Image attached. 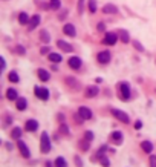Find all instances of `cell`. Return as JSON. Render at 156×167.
<instances>
[{
    "label": "cell",
    "instance_id": "obj_2",
    "mask_svg": "<svg viewBox=\"0 0 156 167\" xmlns=\"http://www.w3.org/2000/svg\"><path fill=\"white\" fill-rule=\"evenodd\" d=\"M34 92H35L37 98H40V100H43V101L49 98V89H46V87H37V86H35Z\"/></svg>",
    "mask_w": 156,
    "mask_h": 167
},
{
    "label": "cell",
    "instance_id": "obj_5",
    "mask_svg": "<svg viewBox=\"0 0 156 167\" xmlns=\"http://www.w3.org/2000/svg\"><path fill=\"white\" fill-rule=\"evenodd\" d=\"M116 38H118V37H116L115 32H107L106 37H104V40H103V43L107 45V46H113L116 43Z\"/></svg>",
    "mask_w": 156,
    "mask_h": 167
},
{
    "label": "cell",
    "instance_id": "obj_15",
    "mask_svg": "<svg viewBox=\"0 0 156 167\" xmlns=\"http://www.w3.org/2000/svg\"><path fill=\"white\" fill-rule=\"evenodd\" d=\"M40 22H42V19H40V16H34V17H31V22H29V31H34L38 25H40Z\"/></svg>",
    "mask_w": 156,
    "mask_h": 167
},
{
    "label": "cell",
    "instance_id": "obj_24",
    "mask_svg": "<svg viewBox=\"0 0 156 167\" xmlns=\"http://www.w3.org/2000/svg\"><path fill=\"white\" fill-rule=\"evenodd\" d=\"M11 136L14 139H20V136H22V129H20V127H14L12 132H11Z\"/></svg>",
    "mask_w": 156,
    "mask_h": 167
},
{
    "label": "cell",
    "instance_id": "obj_41",
    "mask_svg": "<svg viewBox=\"0 0 156 167\" xmlns=\"http://www.w3.org/2000/svg\"><path fill=\"white\" fill-rule=\"evenodd\" d=\"M106 26H104V23H98V31H104Z\"/></svg>",
    "mask_w": 156,
    "mask_h": 167
},
{
    "label": "cell",
    "instance_id": "obj_23",
    "mask_svg": "<svg viewBox=\"0 0 156 167\" xmlns=\"http://www.w3.org/2000/svg\"><path fill=\"white\" fill-rule=\"evenodd\" d=\"M112 139L115 141L116 144L123 143V133H121V132H118V130H116V132H113V133H112Z\"/></svg>",
    "mask_w": 156,
    "mask_h": 167
},
{
    "label": "cell",
    "instance_id": "obj_33",
    "mask_svg": "<svg viewBox=\"0 0 156 167\" xmlns=\"http://www.w3.org/2000/svg\"><path fill=\"white\" fill-rule=\"evenodd\" d=\"M133 46H135V48L139 51V52H144V46H142L139 42H135V43H133Z\"/></svg>",
    "mask_w": 156,
    "mask_h": 167
},
{
    "label": "cell",
    "instance_id": "obj_22",
    "mask_svg": "<svg viewBox=\"0 0 156 167\" xmlns=\"http://www.w3.org/2000/svg\"><path fill=\"white\" fill-rule=\"evenodd\" d=\"M49 60H51L52 63H60V61L63 60V55H60V54H57V52H51V54H49Z\"/></svg>",
    "mask_w": 156,
    "mask_h": 167
},
{
    "label": "cell",
    "instance_id": "obj_35",
    "mask_svg": "<svg viewBox=\"0 0 156 167\" xmlns=\"http://www.w3.org/2000/svg\"><path fill=\"white\" fill-rule=\"evenodd\" d=\"M80 146H81V149H83V150H87V149H89V146H90V141H89V139H86V143H81Z\"/></svg>",
    "mask_w": 156,
    "mask_h": 167
},
{
    "label": "cell",
    "instance_id": "obj_16",
    "mask_svg": "<svg viewBox=\"0 0 156 167\" xmlns=\"http://www.w3.org/2000/svg\"><path fill=\"white\" fill-rule=\"evenodd\" d=\"M103 12H104V14H116V12H118V8H116L115 5L107 3L106 6L103 8Z\"/></svg>",
    "mask_w": 156,
    "mask_h": 167
},
{
    "label": "cell",
    "instance_id": "obj_11",
    "mask_svg": "<svg viewBox=\"0 0 156 167\" xmlns=\"http://www.w3.org/2000/svg\"><path fill=\"white\" fill-rule=\"evenodd\" d=\"M25 129L28 130V132H34L38 129V121L37 120H28L25 124Z\"/></svg>",
    "mask_w": 156,
    "mask_h": 167
},
{
    "label": "cell",
    "instance_id": "obj_38",
    "mask_svg": "<svg viewBox=\"0 0 156 167\" xmlns=\"http://www.w3.org/2000/svg\"><path fill=\"white\" fill-rule=\"evenodd\" d=\"M75 161H77V167H83V161L80 160V157H75Z\"/></svg>",
    "mask_w": 156,
    "mask_h": 167
},
{
    "label": "cell",
    "instance_id": "obj_13",
    "mask_svg": "<svg viewBox=\"0 0 156 167\" xmlns=\"http://www.w3.org/2000/svg\"><path fill=\"white\" fill-rule=\"evenodd\" d=\"M63 31H64V34H66V35H69V37H75V35H77V31H75V26H74V25H71V23H68V25H64V28H63Z\"/></svg>",
    "mask_w": 156,
    "mask_h": 167
},
{
    "label": "cell",
    "instance_id": "obj_29",
    "mask_svg": "<svg viewBox=\"0 0 156 167\" xmlns=\"http://www.w3.org/2000/svg\"><path fill=\"white\" fill-rule=\"evenodd\" d=\"M98 160H100V163H101V164H103L104 167H109V166H110L109 160H107L106 157H104V155H100V157H98Z\"/></svg>",
    "mask_w": 156,
    "mask_h": 167
},
{
    "label": "cell",
    "instance_id": "obj_3",
    "mask_svg": "<svg viewBox=\"0 0 156 167\" xmlns=\"http://www.w3.org/2000/svg\"><path fill=\"white\" fill-rule=\"evenodd\" d=\"M120 97L123 100L130 98V86H129V83H121L120 84Z\"/></svg>",
    "mask_w": 156,
    "mask_h": 167
},
{
    "label": "cell",
    "instance_id": "obj_21",
    "mask_svg": "<svg viewBox=\"0 0 156 167\" xmlns=\"http://www.w3.org/2000/svg\"><path fill=\"white\" fill-rule=\"evenodd\" d=\"M40 40H42L43 43H46V45H49V42H51V35L48 34V31H46V29H43V31H40Z\"/></svg>",
    "mask_w": 156,
    "mask_h": 167
},
{
    "label": "cell",
    "instance_id": "obj_17",
    "mask_svg": "<svg viewBox=\"0 0 156 167\" xmlns=\"http://www.w3.org/2000/svg\"><path fill=\"white\" fill-rule=\"evenodd\" d=\"M29 22H31L29 16L26 14V12H20V16H19V23H20V25H29Z\"/></svg>",
    "mask_w": 156,
    "mask_h": 167
},
{
    "label": "cell",
    "instance_id": "obj_39",
    "mask_svg": "<svg viewBox=\"0 0 156 167\" xmlns=\"http://www.w3.org/2000/svg\"><path fill=\"white\" fill-rule=\"evenodd\" d=\"M86 139L92 141V139H94V133H92V132H86Z\"/></svg>",
    "mask_w": 156,
    "mask_h": 167
},
{
    "label": "cell",
    "instance_id": "obj_42",
    "mask_svg": "<svg viewBox=\"0 0 156 167\" xmlns=\"http://www.w3.org/2000/svg\"><path fill=\"white\" fill-rule=\"evenodd\" d=\"M135 127H136V129H141V127H142V123H141V121H136Z\"/></svg>",
    "mask_w": 156,
    "mask_h": 167
},
{
    "label": "cell",
    "instance_id": "obj_20",
    "mask_svg": "<svg viewBox=\"0 0 156 167\" xmlns=\"http://www.w3.org/2000/svg\"><path fill=\"white\" fill-rule=\"evenodd\" d=\"M6 97H8V100H17V98H19V94H17L16 89L9 87L8 91H6Z\"/></svg>",
    "mask_w": 156,
    "mask_h": 167
},
{
    "label": "cell",
    "instance_id": "obj_1",
    "mask_svg": "<svg viewBox=\"0 0 156 167\" xmlns=\"http://www.w3.org/2000/svg\"><path fill=\"white\" fill-rule=\"evenodd\" d=\"M40 139H42L40 141V150H42V153H49V150H51V139H49L48 132H43Z\"/></svg>",
    "mask_w": 156,
    "mask_h": 167
},
{
    "label": "cell",
    "instance_id": "obj_6",
    "mask_svg": "<svg viewBox=\"0 0 156 167\" xmlns=\"http://www.w3.org/2000/svg\"><path fill=\"white\" fill-rule=\"evenodd\" d=\"M97 58H98V63H101V65H106V63H109L110 61V52H107V51H103V52H100L98 55H97Z\"/></svg>",
    "mask_w": 156,
    "mask_h": 167
},
{
    "label": "cell",
    "instance_id": "obj_37",
    "mask_svg": "<svg viewBox=\"0 0 156 167\" xmlns=\"http://www.w3.org/2000/svg\"><path fill=\"white\" fill-rule=\"evenodd\" d=\"M150 167H156V155L150 157Z\"/></svg>",
    "mask_w": 156,
    "mask_h": 167
},
{
    "label": "cell",
    "instance_id": "obj_43",
    "mask_svg": "<svg viewBox=\"0 0 156 167\" xmlns=\"http://www.w3.org/2000/svg\"><path fill=\"white\" fill-rule=\"evenodd\" d=\"M6 68V61H5V58L2 57V69H5Z\"/></svg>",
    "mask_w": 156,
    "mask_h": 167
},
{
    "label": "cell",
    "instance_id": "obj_7",
    "mask_svg": "<svg viewBox=\"0 0 156 167\" xmlns=\"http://www.w3.org/2000/svg\"><path fill=\"white\" fill-rule=\"evenodd\" d=\"M17 146H19V149H20V152H22V155H23L25 158H29V157H31V152H29L28 146H26L22 139H17Z\"/></svg>",
    "mask_w": 156,
    "mask_h": 167
},
{
    "label": "cell",
    "instance_id": "obj_10",
    "mask_svg": "<svg viewBox=\"0 0 156 167\" xmlns=\"http://www.w3.org/2000/svg\"><path fill=\"white\" fill-rule=\"evenodd\" d=\"M81 65H83L81 58H78V57H75V55L69 58V66H71L72 69H80V68H81Z\"/></svg>",
    "mask_w": 156,
    "mask_h": 167
},
{
    "label": "cell",
    "instance_id": "obj_32",
    "mask_svg": "<svg viewBox=\"0 0 156 167\" xmlns=\"http://www.w3.org/2000/svg\"><path fill=\"white\" fill-rule=\"evenodd\" d=\"M83 9H84V0H78V12L83 14Z\"/></svg>",
    "mask_w": 156,
    "mask_h": 167
},
{
    "label": "cell",
    "instance_id": "obj_14",
    "mask_svg": "<svg viewBox=\"0 0 156 167\" xmlns=\"http://www.w3.org/2000/svg\"><path fill=\"white\" fill-rule=\"evenodd\" d=\"M16 106H17V109H19V110H25L26 107H28V101H26V98L20 97V98H17V100H16Z\"/></svg>",
    "mask_w": 156,
    "mask_h": 167
},
{
    "label": "cell",
    "instance_id": "obj_27",
    "mask_svg": "<svg viewBox=\"0 0 156 167\" xmlns=\"http://www.w3.org/2000/svg\"><path fill=\"white\" fill-rule=\"evenodd\" d=\"M55 167H68L66 160H64L63 157H58V158L55 160Z\"/></svg>",
    "mask_w": 156,
    "mask_h": 167
},
{
    "label": "cell",
    "instance_id": "obj_19",
    "mask_svg": "<svg viewBox=\"0 0 156 167\" xmlns=\"http://www.w3.org/2000/svg\"><path fill=\"white\" fill-rule=\"evenodd\" d=\"M37 74H38V78L42 81H49V72H46L45 69H38Z\"/></svg>",
    "mask_w": 156,
    "mask_h": 167
},
{
    "label": "cell",
    "instance_id": "obj_36",
    "mask_svg": "<svg viewBox=\"0 0 156 167\" xmlns=\"http://www.w3.org/2000/svg\"><path fill=\"white\" fill-rule=\"evenodd\" d=\"M16 52H19V54L25 55V52H26V51H25V48H23V46H16Z\"/></svg>",
    "mask_w": 156,
    "mask_h": 167
},
{
    "label": "cell",
    "instance_id": "obj_18",
    "mask_svg": "<svg viewBox=\"0 0 156 167\" xmlns=\"http://www.w3.org/2000/svg\"><path fill=\"white\" fill-rule=\"evenodd\" d=\"M141 147H142V150H144L146 153H152V150H153V144L150 143V141H142Z\"/></svg>",
    "mask_w": 156,
    "mask_h": 167
},
{
    "label": "cell",
    "instance_id": "obj_40",
    "mask_svg": "<svg viewBox=\"0 0 156 167\" xmlns=\"http://www.w3.org/2000/svg\"><path fill=\"white\" fill-rule=\"evenodd\" d=\"M40 52H42V54H48V52H49V48H48V46H43V48L40 49Z\"/></svg>",
    "mask_w": 156,
    "mask_h": 167
},
{
    "label": "cell",
    "instance_id": "obj_31",
    "mask_svg": "<svg viewBox=\"0 0 156 167\" xmlns=\"http://www.w3.org/2000/svg\"><path fill=\"white\" fill-rule=\"evenodd\" d=\"M60 132L64 133V135H68V133H69V127H68L66 124H61V126H60Z\"/></svg>",
    "mask_w": 156,
    "mask_h": 167
},
{
    "label": "cell",
    "instance_id": "obj_26",
    "mask_svg": "<svg viewBox=\"0 0 156 167\" xmlns=\"http://www.w3.org/2000/svg\"><path fill=\"white\" fill-rule=\"evenodd\" d=\"M8 78H9V81H12V83H19L20 81V78H19V74L17 72H9V75H8Z\"/></svg>",
    "mask_w": 156,
    "mask_h": 167
},
{
    "label": "cell",
    "instance_id": "obj_34",
    "mask_svg": "<svg viewBox=\"0 0 156 167\" xmlns=\"http://www.w3.org/2000/svg\"><path fill=\"white\" fill-rule=\"evenodd\" d=\"M66 80H68V83H69V84H74L75 87H78V83L75 81V78H72V77H68Z\"/></svg>",
    "mask_w": 156,
    "mask_h": 167
},
{
    "label": "cell",
    "instance_id": "obj_8",
    "mask_svg": "<svg viewBox=\"0 0 156 167\" xmlns=\"http://www.w3.org/2000/svg\"><path fill=\"white\" fill-rule=\"evenodd\" d=\"M57 46L63 51V52H72V51H74L72 45L68 43V42H64V40H58V42H57Z\"/></svg>",
    "mask_w": 156,
    "mask_h": 167
},
{
    "label": "cell",
    "instance_id": "obj_9",
    "mask_svg": "<svg viewBox=\"0 0 156 167\" xmlns=\"http://www.w3.org/2000/svg\"><path fill=\"white\" fill-rule=\"evenodd\" d=\"M78 113H80V117L83 118V120H90L92 118V110H90L89 107H80L78 109Z\"/></svg>",
    "mask_w": 156,
    "mask_h": 167
},
{
    "label": "cell",
    "instance_id": "obj_30",
    "mask_svg": "<svg viewBox=\"0 0 156 167\" xmlns=\"http://www.w3.org/2000/svg\"><path fill=\"white\" fill-rule=\"evenodd\" d=\"M49 5H51V8H52V9H58V8L61 6L60 0H51V3H49Z\"/></svg>",
    "mask_w": 156,
    "mask_h": 167
},
{
    "label": "cell",
    "instance_id": "obj_4",
    "mask_svg": "<svg viewBox=\"0 0 156 167\" xmlns=\"http://www.w3.org/2000/svg\"><path fill=\"white\" fill-rule=\"evenodd\" d=\"M112 113H113V117H116L120 121H123L124 124H127V123H129V115H127L126 112L118 110V109H112Z\"/></svg>",
    "mask_w": 156,
    "mask_h": 167
},
{
    "label": "cell",
    "instance_id": "obj_25",
    "mask_svg": "<svg viewBox=\"0 0 156 167\" xmlns=\"http://www.w3.org/2000/svg\"><path fill=\"white\" fill-rule=\"evenodd\" d=\"M120 38H121V42H123V43H129V40H130L129 32H127L126 29H123V31L120 32Z\"/></svg>",
    "mask_w": 156,
    "mask_h": 167
},
{
    "label": "cell",
    "instance_id": "obj_12",
    "mask_svg": "<svg viewBox=\"0 0 156 167\" xmlns=\"http://www.w3.org/2000/svg\"><path fill=\"white\" fill-rule=\"evenodd\" d=\"M98 92H100L98 86H89V87H86V97H87V98H94V97H97Z\"/></svg>",
    "mask_w": 156,
    "mask_h": 167
},
{
    "label": "cell",
    "instance_id": "obj_28",
    "mask_svg": "<svg viewBox=\"0 0 156 167\" xmlns=\"http://www.w3.org/2000/svg\"><path fill=\"white\" fill-rule=\"evenodd\" d=\"M89 11L92 12V14L97 11V0H89Z\"/></svg>",
    "mask_w": 156,
    "mask_h": 167
},
{
    "label": "cell",
    "instance_id": "obj_44",
    "mask_svg": "<svg viewBox=\"0 0 156 167\" xmlns=\"http://www.w3.org/2000/svg\"><path fill=\"white\" fill-rule=\"evenodd\" d=\"M46 166H48V167H52V163H46Z\"/></svg>",
    "mask_w": 156,
    "mask_h": 167
}]
</instances>
